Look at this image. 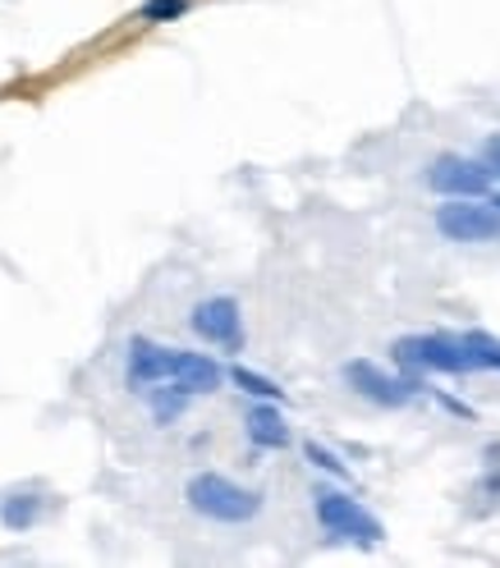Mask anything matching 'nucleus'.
I'll use <instances>...</instances> for the list:
<instances>
[{
	"label": "nucleus",
	"mask_w": 500,
	"mask_h": 568,
	"mask_svg": "<svg viewBox=\"0 0 500 568\" xmlns=\"http://www.w3.org/2000/svg\"><path fill=\"white\" fill-rule=\"evenodd\" d=\"M226 372L207 358V353L161 348L152 339H129V385H180L189 395H211L221 389Z\"/></svg>",
	"instance_id": "nucleus-1"
},
{
	"label": "nucleus",
	"mask_w": 500,
	"mask_h": 568,
	"mask_svg": "<svg viewBox=\"0 0 500 568\" xmlns=\"http://www.w3.org/2000/svg\"><path fill=\"white\" fill-rule=\"evenodd\" d=\"M184 500L193 514L211 518V523H226V527H239V523H253L262 514V490H248L221 473H198L189 477L184 486Z\"/></svg>",
	"instance_id": "nucleus-2"
},
{
	"label": "nucleus",
	"mask_w": 500,
	"mask_h": 568,
	"mask_svg": "<svg viewBox=\"0 0 500 568\" xmlns=\"http://www.w3.org/2000/svg\"><path fill=\"white\" fill-rule=\"evenodd\" d=\"M390 358H396L400 372H413V376L418 372H446V376L478 372L459 335H404L390 344Z\"/></svg>",
	"instance_id": "nucleus-3"
},
{
	"label": "nucleus",
	"mask_w": 500,
	"mask_h": 568,
	"mask_svg": "<svg viewBox=\"0 0 500 568\" xmlns=\"http://www.w3.org/2000/svg\"><path fill=\"white\" fill-rule=\"evenodd\" d=\"M312 509H317L321 531H327V537H336V541H353V546L372 550V546L386 537L381 523H377L359 500H349V495H340V490H317V495H312Z\"/></svg>",
	"instance_id": "nucleus-4"
},
{
	"label": "nucleus",
	"mask_w": 500,
	"mask_h": 568,
	"mask_svg": "<svg viewBox=\"0 0 500 568\" xmlns=\"http://www.w3.org/2000/svg\"><path fill=\"white\" fill-rule=\"evenodd\" d=\"M344 381H349L353 395H363V399L377 404V408H404V404H413L422 389H427L413 372H404V376H386V372H381L377 363H368V358L344 363Z\"/></svg>",
	"instance_id": "nucleus-5"
},
{
	"label": "nucleus",
	"mask_w": 500,
	"mask_h": 568,
	"mask_svg": "<svg viewBox=\"0 0 500 568\" xmlns=\"http://www.w3.org/2000/svg\"><path fill=\"white\" fill-rule=\"evenodd\" d=\"M437 230L450 243H500V211L473 197H446V206H437Z\"/></svg>",
	"instance_id": "nucleus-6"
},
{
	"label": "nucleus",
	"mask_w": 500,
	"mask_h": 568,
	"mask_svg": "<svg viewBox=\"0 0 500 568\" xmlns=\"http://www.w3.org/2000/svg\"><path fill=\"white\" fill-rule=\"evenodd\" d=\"M427 189L441 197H482L491 189V174L482 161L469 156H437L432 170H427Z\"/></svg>",
	"instance_id": "nucleus-7"
},
{
	"label": "nucleus",
	"mask_w": 500,
	"mask_h": 568,
	"mask_svg": "<svg viewBox=\"0 0 500 568\" xmlns=\"http://www.w3.org/2000/svg\"><path fill=\"white\" fill-rule=\"evenodd\" d=\"M193 335H202L207 344H217L226 353H239L243 348V316H239V303L234 298H207L193 307L189 316Z\"/></svg>",
	"instance_id": "nucleus-8"
},
{
	"label": "nucleus",
	"mask_w": 500,
	"mask_h": 568,
	"mask_svg": "<svg viewBox=\"0 0 500 568\" xmlns=\"http://www.w3.org/2000/svg\"><path fill=\"white\" fill-rule=\"evenodd\" d=\"M478 514H500V440L482 449V477L473 486Z\"/></svg>",
	"instance_id": "nucleus-9"
},
{
	"label": "nucleus",
	"mask_w": 500,
	"mask_h": 568,
	"mask_svg": "<svg viewBox=\"0 0 500 568\" xmlns=\"http://www.w3.org/2000/svg\"><path fill=\"white\" fill-rule=\"evenodd\" d=\"M248 436L262 449H284L290 445V426H284V417L276 408H253L248 413Z\"/></svg>",
	"instance_id": "nucleus-10"
},
{
	"label": "nucleus",
	"mask_w": 500,
	"mask_h": 568,
	"mask_svg": "<svg viewBox=\"0 0 500 568\" xmlns=\"http://www.w3.org/2000/svg\"><path fill=\"white\" fill-rule=\"evenodd\" d=\"M463 348H469V358L478 372H500V339L487 335V331H469V335H459Z\"/></svg>",
	"instance_id": "nucleus-11"
},
{
	"label": "nucleus",
	"mask_w": 500,
	"mask_h": 568,
	"mask_svg": "<svg viewBox=\"0 0 500 568\" xmlns=\"http://www.w3.org/2000/svg\"><path fill=\"white\" fill-rule=\"evenodd\" d=\"M42 514V500L38 495H10L6 509H0V518H6V527H32Z\"/></svg>",
	"instance_id": "nucleus-12"
},
{
	"label": "nucleus",
	"mask_w": 500,
	"mask_h": 568,
	"mask_svg": "<svg viewBox=\"0 0 500 568\" xmlns=\"http://www.w3.org/2000/svg\"><path fill=\"white\" fill-rule=\"evenodd\" d=\"M230 381L239 385V389H248V395H258V399H284V389L280 385H271L267 376H258V372H248V367H230Z\"/></svg>",
	"instance_id": "nucleus-13"
},
{
	"label": "nucleus",
	"mask_w": 500,
	"mask_h": 568,
	"mask_svg": "<svg viewBox=\"0 0 500 568\" xmlns=\"http://www.w3.org/2000/svg\"><path fill=\"white\" fill-rule=\"evenodd\" d=\"M180 14H189V0H148V6H142V19L148 23H170Z\"/></svg>",
	"instance_id": "nucleus-14"
},
{
	"label": "nucleus",
	"mask_w": 500,
	"mask_h": 568,
	"mask_svg": "<svg viewBox=\"0 0 500 568\" xmlns=\"http://www.w3.org/2000/svg\"><path fill=\"white\" fill-rule=\"evenodd\" d=\"M308 458H312V464H317V468H327V473H336V477H349V468L340 464V458H336L331 449H321V445H308Z\"/></svg>",
	"instance_id": "nucleus-15"
},
{
	"label": "nucleus",
	"mask_w": 500,
	"mask_h": 568,
	"mask_svg": "<svg viewBox=\"0 0 500 568\" xmlns=\"http://www.w3.org/2000/svg\"><path fill=\"white\" fill-rule=\"evenodd\" d=\"M482 165H487L491 180H500V133H496V138H487V148H482Z\"/></svg>",
	"instance_id": "nucleus-16"
},
{
	"label": "nucleus",
	"mask_w": 500,
	"mask_h": 568,
	"mask_svg": "<svg viewBox=\"0 0 500 568\" xmlns=\"http://www.w3.org/2000/svg\"><path fill=\"white\" fill-rule=\"evenodd\" d=\"M491 206H496V211H500V189H496V193H491Z\"/></svg>",
	"instance_id": "nucleus-17"
}]
</instances>
